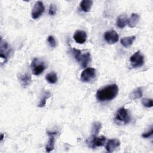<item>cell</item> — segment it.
Segmentation results:
<instances>
[{
    "label": "cell",
    "mask_w": 153,
    "mask_h": 153,
    "mask_svg": "<svg viewBox=\"0 0 153 153\" xmlns=\"http://www.w3.org/2000/svg\"><path fill=\"white\" fill-rule=\"evenodd\" d=\"M120 145V142L116 139H109L106 145V149L108 152H112L114 151L118 146Z\"/></svg>",
    "instance_id": "obj_13"
},
{
    "label": "cell",
    "mask_w": 153,
    "mask_h": 153,
    "mask_svg": "<svg viewBox=\"0 0 153 153\" xmlns=\"http://www.w3.org/2000/svg\"><path fill=\"white\" fill-rule=\"evenodd\" d=\"M51 96V93L49 91H44L42 96L41 97L39 103L38 105V106L39 108H42L45 106L46 104L47 100Z\"/></svg>",
    "instance_id": "obj_21"
},
{
    "label": "cell",
    "mask_w": 153,
    "mask_h": 153,
    "mask_svg": "<svg viewBox=\"0 0 153 153\" xmlns=\"http://www.w3.org/2000/svg\"><path fill=\"white\" fill-rule=\"evenodd\" d=\"M71 53L76 61L82 68H86L91 60V56L89 52L82 53V52L75 48H71Z\"/></svg>",
    "instance_id": "obj_2"
},
{
    "label": "cell",
    "mask_w": 153,
    "mask_h": 153,
    "mask_svg": "<svg viewBox=\"0 0 153 153\" xmlns=\"http://www.w3.org/2000/svg\"><path fill=\"white\" fill-rule=\"evenodd\" d=\"M127 17L126 15L122 14L118 17L117 20V26L118 27L123 29L127 25Z\"/></svg>",
    "instance_id": "obj_18"
},
{
    "label": "cell",
    "mask_w": 153,
    "mask_h": 153,
    "mask_svg": "<svg viewBox=\"0 0 153 153\" xmlns=\"http://www.w3.org/2000/svg\"><path fill=\"white\" fill-rule=\"evenodd\" d=\"M45 7L43 3L41 1H37L32 10L31 16L33 19H36L39 18L42 14L44 12Z\"/></svg>",
    "instance_id": "obj_8"
},
{
    "label": "cell",
    "mask_w": 153,
    "mask_h": 153,
    "mask_svg": "<svg viewBox=\"0 0 153 153\" xmlns=\"http://www.w3.org/2000/svg\"><path fill=\"white\" fill-rule=\"evenodd\" d=\"M115 120L117 122L127 124L130 121V117L127 109L124 107H121L118 109L115 114Z\"/></svg>",
    "instance_id": "obj_4"
},
{
    "label": "cell",
    "mask_w": 153,
    "mask_h": 153,
    "mask_svg": "<svg viewBox=\"0 0 153 153\" xmlns=\"http://www.w3.org/2000/svg\"><path fill=\"white\" fill-rule=\"evenodd\" d=\"M101 127H102L101 123L99 121H96L93 123L92 128H91V134L93 137L97 136V135L99 134L101 129Z\"/></svg>",
    "instance_id": "obj_20"
},
{
    "label": "cell",
    "mask_w": 153,
    "mask_h": 153,
    "mask_svg": "<svg viewBox=\"0 0 153 153\" xmlns=\"http://www.w3.org/2000/svg\"><path fill=\"white\" fill-rule=\"evenodd\" d=\"M143 91L141 87H138L134 90L130 94V97L132 100L138 99L142 97Z\"/></svg>",
    "instance_id": "obj_19"
},
{
    "label": "cell",
    "mask_w": 153,
    "mask_h": 153,
    "mask_svg": "<svg viewBox=\"0 0 153 153\" xmlns=\"http://www.w3.org/2000/svg\"><path fill=\"white\" fill-rule=\"evenodd\" d=\"M45 79L49 83L55 84L57 81V74L54 72H50V73L46 75Z\"/></svg>",
    "instance_id": "obj_22"
},
{
    "label": "cell",
    "mask_w": 153,
    "mask_h": 153,
    "mask_svg": "<svg viewBox=\"0 0 153 153\" xmlns=\"http://www.w3.org/2000/svg\"><path fill=\"white\" fill-rule=\"evenodd\" d=\"M31 68L32 71V74L35 75H39L46 68L45 63L42 60L35 58L32 62Z\"/></svg>",
    "instance_id": "obj_3"
},
{
    "label": "cell",
    "mask_w": 153,
    "mask_h": 153,
    "mask_svg": "<svg viewBox=\"0 0 153 153\" xmlns=\"http://www.w3.org/2000/svg\"><path fill=\"white\" fill-rule=\"evenodd\" d=\"M104 39L109 44H114L118 42L119 36L115 30H109L104 33Z\"/></svg>",
    "instance_id": "obj_9"
},
{
    "label": "cell",
    "mask_w": 153,
    "mask_h": 153,
    "mask_svg": "<svg viewBox=\"0 0 153 153\" xmlns=\"http://www.w3.org/2000/svg\"><path fill=\"white\" fill-rule=\"evenodd\" d=\"M142 105L146 108H151L152 106V100L151 99L143 98L142 100Z\"/></svg>",
    "instance_id": "obj_23"
},
{
    "label": "cell",
    "mask_w": 153,
    "mask_h": 153,
    "mask_svg": "<svg viewBox=\"0 0 153 153\" xmlns=\"http://www.w3.org/2000/svg\"><path fill=\"white\" fill-rule=\"evenodd\" d=\"M135 39H136V36L134 35L131 36H127V37L123 38L120 40V42L124 47L127 48L133 44Z\"/></svg>",
    "instance_id": "obj_17"
},
{
    "label": "cell",
    "mask_w": 153,
    "mask_h": 153,
    "mask_svg": "<svg viewBox=\"0 0 153 153\" xmlns=\"http://www.w3.org/2000/svg\"><path fill=\"white\" fill-rule=\"evenodd\" d=\"M96 76V71L92 68H88L84 69L80 76V79L84 82H89L93 81Z\"/></svg>",
    "instance_id": "obj_5"
},
{
    "label": "cell",
    "mask_w": 153,
    "mask_h": 153,
    "mask_svg": "<svg viewBox=\"0 0 153 153\" xmlns=\"http://www.w3.org/2000/svg\"><path fill=\"white\" fill-rule=\"evenodd\" d=\"M11 52V48L6 41H4L2 39L1 40L0 45V57L3 59L4 62L7 61V59Z\"/></svg>",
    "instance_id": "obj_7"
},
{
    "label": "cell",
    "mask_w": 153,
    "mask_h": 153,
    "mask_svg": "<svg viewBox=\"0 0 153 153\" xmlns=\"http://www.w3.org/2000/svg\"><path fill=\"white\" fill-rule=\"evenodd\" d=\"M87 33L85 31L78 30H76L74 35V39L76 42L82 44L87 40Z\"/></svg>",
    "instance_id": "obj_10"
},
{
    "label": "cell",
    "mask_w": 153,
    "mask_h": 153,
    "mask_svg": "<svg viewBox=\"0 0 153 153\" xmlns=\"http://www.w3.org/2000/svg\"><path fill=\"white\" fill-rule=\"evenodd\" d=\"M4 136V134H3V133H1V138H0V140H1V141H2V140H3Z\"/></svg>",
    "instance_id": "obj_27"
},
{
    "label": "cell",
    "mask_w": 153,
    "mask_h": 153,
    "mask_svg": "<svg viewBox=\"0 0 153 153\" xmlns=\"http://www.w3.org/2000/svg\"><path fill=\"white\" fill-rule=\"evenodd\" d=\"M139 16L136 14V13H132L131 16L130 17L129 19H127V24L128 25V26L130 28H133L134 27L139 20Z\"/></svg>",
    "instance_id": "obj_14"
},
{
    "label": "cell",
    "mask_w": 153,
    "mask_h": 153,
    "mask_svg": "<svg viewBox=\"0 0 153 153\" xmlns=\"http://www.w3.org/2000/svg\"><path fill=\"white\" fill-rule=\"evenodd\" d=\"M47 41L50 45V46L52 48H54L56 47L57 45V43L56 41L54 38V36L50 35L47 38Z\"/></svg>",
    "instance_id": "obj_24"
},
{
    "label": "cell",
    "mask_w": 153,
    "mask_h": 153,
    "mask_svg": "<svg viewBox=\"0 0 153 153\" xmlns=\"http://www.w3.org/2000/svg\"><path fill=\"white\" fill-rule=\"evenodd\" d=\"M152 134H153V128H152V126H151L150 129L148 131L142 133V136L144 138H148L151 137L152 135Z\"/></svg>",
    "instance_id": "obj_26"
},
{
    "label": "cell",
    "mask_w": 153,
    "mask_h": 153,
    "mask_svg": "<svg viewBox=\"0 0 153 153\" xmlns=\"http://www.w3.org/2000/svg\"><path fill=\"white\" fill-rule=\"evenodd\" d=\"M57 11V7L54 4H51L49 7L48 13L51 16H54L56 14Z\"/></svg>",
    "instance_id": "obj_25"
},
{
    "label": "cell",
    "mask_w": 153,
    "mask_h": 153,
    "mask_svg": "<svg viewBox=\"0 0 153 153\" xmlns=\"http://www.w3.org/2000/svg\"><path fill=\"white\" fill-rule=\"evenodd\" d=\"M106 141V137L105 136H100V137H97L95 136L93 137L92 141H91V147L95 148V147H99V146H102L104 145Z\"/></svg>",
    "instance_id": "obj_15"
},
{
    "label": "cell",
    "mask_w": 153,
    "mask_h": 153,
    "mask_svg": "<svg viewBox=\"0 0 153 153\" xmlns=\"http://www.w3.org/2000/svg\"><path fill=\"white\" fill-rule=\"evenodd\" d=\"M47 134L49 136V139L47 142V144L45 146L46 152H50L54 149V142H55V135H56V132L47 131Z\"/></svg>",
    "instance_id": "obj_11"
},
{
    "label": "cell",
    "mask_w": 153,
    "mask_h": 153,
    "mask_svg": "<svg viewBox=\"0 0 153 153\" xmlns=\"http://www.w3.org/2000/svg\"><path fill=\"white\" fill-rule=\"evenodd\" d=\"M93 5V1L91 0H83L80 2L79 6L81 10L85 12L88 13L90 11Z\"/></svg>",
    "instance_id": "obj_16"
},
{
    "label": "cell",
    "mask_w": 153,
    "mask_h": 153,
    "mask_svg": "<svg viewBox=\"0 0 153 153\" xmlns=\"http://www.w3.org/2000/svg\"><path fill=\"white\" fill-rule=\"evenodd\" d=\"M118 87L115 84L106 85L97 91L96 97L100 102H106L114 99L118 94Z\"/></svg>",
    "instance_id": "obj_1"
},
{
    "label": "cell",
    "mask_w": 153,
    "mask_h": 153,
    "mask_svg": "<svg viewBox=\"0 0 153 153\" xmlns=\"http://www.w3.org/2000/svg\"><path fill=\"white\" fill-rule=\"evenodd\" d=\"M18 78L21 85L25 88L29 85L32 81L31 75L28 73H25L24 74H19L18 76Z\"/></svg>",
    "instance_id": "obj_12"
},
{
    "label": "cell",
    "mask_w": 153,
    "mask_h": 153,
    "mask_svg": "<svg viewBox=\"0 0 153 153\" xmlns=\"http://www.w3.org/2000/svg\"><path fill=\"white\" fill-rule=\"evenodd\" d=\"M130 62L133 68L140 67L144 64V56L140 51H137L130 57Z\"/></svg>",
    "instance_id": "obj_6"
}]
</instances>
